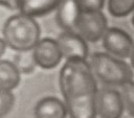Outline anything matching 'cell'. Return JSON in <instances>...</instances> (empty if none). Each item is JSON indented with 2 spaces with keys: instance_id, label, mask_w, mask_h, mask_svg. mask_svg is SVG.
Here are the masks:
<instances>
[{
  "instance_id": "6da1fadb",
  "label": "cell",
  "mask_w": 134,
  "mask_h": 118,
  "mask_svg": "<svg viewBox=\"0 0 134 118\" xmlns=\"http://www.w3.org/2000/svg\"><path fill=\"white\" fill-rule=\"evenodd\" d=\"M70 118H95L97 85L87 60H66L59 76Z\"/></svg>"
},
{
  "instance_id": "7a4b0ae2",
  "label": "cell",
  "mask_w": 134,
  "mask_h": 118,
  "mask_svg": "<svg viewBox=\"0 0 134 118\" xmlns=\"http://www.w3.org/2000/svg\"><path fill=\"white\" fill-rule=\"evenodd\" d=\"M2 34L6 46L17 52L32 50L41 40L40 26L35 18L21 13L5 21Z\"/></svg>"
},
{
  "instance_id": "3957f363",
  "label": "cell",
  "mask_w": 134,
  "mask_h": 118,
  "mask_svg": "<svg viewBox=\"0 0 134 118\" xmlns=\"http://www.w3.org/2000/svg\"><path fill=\"white\" fill-rule=\"evenodd\" d=\"M89 65L96 78L106 85L121 86L133 80V71L131 67L107 52H95L90 56Z\"/></svg>"
},
{
  "instance_id": "277c9868",
  "label": "cell",
  "mask_w": 134,
  "mask_h": 118,
  "mask_svg": "<svg viewBox=\"0 0 134 118\" xmlns=\"http://www.w3.org/2000/svg\"><path fill=\"white\" fill-rule=\"evenodd\" d=\"M107 29V18L102 11H82L75 32L86 42H97Z\"/></svg>"
},
{
  "instance_id": "5b68a950",
  "label": "cell",
  "mask_w": 134,
  "mask_h": 118,
  "mask_svg": "<svg viewBox=\"0 0 134 118\" xmlns=\"http://www.w3.org/2000/svg\"><path fill=\"white\" fill-rule=\"evenodd\" d=\"M96 115L100 118H120L124 113V102L120 92L112 88H102L96 95Z\"/></svg>"
},
{
  "instance_id": "8992f818",
  "label": "cell",
  "mask_w": 134,
  "mask_h": 118,
  "mask_svg": "<svg viewBox=\"0 0 134 118\" xmlns=\"http://www.w3.org/2000/svg\"><path fill=\"white\" fill-rule=\"evenodd\" d=\"M103 46L107 52L118 58H126L130 56L134 42L131 36L125 30L111 27L108 28L103 37Z\"/></svg>"
},
{
  "instance_id": "52a82bcc",
  "label": "cell",
  "mask_w": 134,
  "mask_h": 118,
  "mask_svg": "<svg viewBox=\"0 0 134 118\" xmlns=\"http://www.w3.org/2000/svg\"><path fill=\"white\" fill-rule=\"evenodd\" d=\"M32 55L37 66L43 69H52L57 67L63 58L57 40L51 38L41 39L32 49Z\"/></svg>"
},
{
  "instance_id": "ba28073f",
  "label": "cell",
  "mask_w": 134,
  "mask_h": 118,
  "mask_svg": "<svg viewBox=\"0 0 134 118\" xmlns=\"http://www.w3.org/2000/svg\"><path fill=\"white\" fill-rule=\"evenodd\" d=\"M57 42L66 60H87L88 45L87 42L76 32L62 31Z\"/></svg>"
},
{
  "instance_id": "9c48e42d",
  "label": "cell",
  "mask_w": 134,
  "mask_h": 118,
  "mask_svg": "<svg viewBox=\"0 0 134 118\" xmlns=\"http://www.w3.org/2000/svg\"><path fill=\"white\" fill-rule=\"evenodd\" d=\"M82 10L75 0H64L57 8V22L63 31L75 32Z\"/></svg>"
},
{
  "instance_id": "30bf717a",
  "label": "cell",
  "mask_w": 134,
  "mask_h": 118,
  "mask_svg": "<svg viewBox=\"0 0 134 118\" xmlns=\"http://www.w3.org/2000/svg\"><path fill=\"white\" fill-rule=\"evenodd\" d=\"M65 103L55 97H44L35 107L36 118H65L67 115Z\"/></svg>"
},
{
  "instance_id": "8fae6325",
  "label": "cell",
  "mask_w": 134,
  "mask_h": 118,
  "mask_svg": "<svg viewBox=\"0 0 134 118\" xmlns=\"http://www.w3.org/2000/svg\"><path fill=\"white\" fill-rule=\"evenodd\" d=\"M64 0H19L18 9L21 14L32 18L42 17L58 8Z\"/></svg>"
},
{
  "instance_id": "7c38bea8",
  "label": "cell",
  "mask_w": 134,
  "mask_h": 118,
  "mask_svg": "<svg viewBox=\"0 0 134 118\" xmlns=\"http://www.w3.org/2000/svg\"><path fill=\"white\" fill-rule=\"evenodd\" d=\"M21 73L18 71L13 62L0 60V89L13 91L18 87Z\"/></svg>"
},
{
  "instance_id": "4fadbf2b",
  "label": "cell",
  "mask_w": 134,
  "mask_h": 118,
  "mask_svg": "<svg viewBox=\"0 0 134 118\" xmlns=\"http://www.w3.org/2000/svg\"><path fill=\"white\" fill-rule=\"evenodd\" d=\"M14 65L16 66V68L18 69V71L22 74H29L31 73L37 64L36 61L32 55V50L29 51H18L15 54L14 61H13Z\"/></svg>"
},
{
  "instance_id": "5bb4252c",
  "label": "cell",
  "mask_w": 134,
  "mask_h": 118,
  "mask_svg": "<svg viewBox=\"0 0 134 118\" xmlns=\"http://www.w3.org/2000/svg\"><path fill=\"white\" fill-rule=\"evenodd\" d=\"M108 9L113 17H126L134 11V0H109Z\"/></svg>"
},
{
  "instance_id": "9a60e30c",
  "label": "cell",
  "mask_w": 134,
  "mask_h": 118,
  "mask_svg": "<svg viewBox=\"0 0 134 118\" xmlns=\"http://www.w3.org/2000/svg\"><path fill=\"white\" fill-rule=\"evenodd\" d=\"M120 95L124 102V108L128 114L134 117V81H128L120 86Z\"/></svg>"
},
{
  "instance_id": "2e32d148",
  "label": "cell",
  "mask_w": 134,
  "mask_h": 118,
  "mask_svg": "<svg viewBox=\"0 0 134 118\" xmlns=\"http://www.w3.org/2000/svg\"><path fill=\"white\" fill-rule=\"evenodd\" d=\"M15 103V96L12 91L0 89V118L5 117Z\"/></svg>"
},
{
  "instance_id": "e0dca14e",
  "label": "cell",
  "mask_w": 134,
  "mask_h": 118,
  "mask_svg": "<svg viewBox=\"0 0 134 118\" xmlns=\"http://www.w3.org/2000/svg\"><path fill=\"white\" fill-rule=\"evenodd\" d=\"M82 11H102L105 0H75Z\"/></svg>"
},
{
  "instance_id": "ac0fdd59",
  "label": "cell",
  "mask_w": 134,
  "mask_h": 118,
  "mask_svg": "<svg viewBox=\"0 0 134 118\" xmlns=\"http://www.w3.org/2000/svg\"><path fill=\"white\" fill-rule=\"evenodd\" d=\"M0 5L9 9H18L19 0H0Z\"/></svg>"
},
{
  "instance_id": "d6986e66",
  "label": "cell",
  "mask_w": 134,
  "mask_h": 118,
  "mask_svg": "<svg viewBox=\"0 0 134 118\" xmlns=\"http://www.w3.org/2000/svg\"><path fill=\"white\" fill-rule=\"evenodd\" d=\"M5 48H6L5 42L3 41V39H0V58H1L2 54L4 53V51H5Z\"/></svg>"
},
{
  "instance_id": "ffe728a7",
  "label": "cell",
  "mask_w": 134,
  "mask_h": 118,
  "mask_svg": "<svg viewBox=\"0 0 134 118\" xmlns=\"http://www.w3.org/2000/svg\"><path fill=\"white\" fill-rule=\"evenodd\" d=\"M130 62H131V66L134 68V44H133V47H132V50H131V53H130Z\"/></svg>"
},
{
  "instance_id": "44dd1931",
  "label": "cell",
  "mask_w": 134,
  "mask_h": 118,
  "mask_svg": "<svg viewBox=\"0 0 134 118\" xmlns=\"http://www.w3.org/2000/svg\"><path fill=\"white\" fill-rule=\"evenodd\" d=\"M132 24L134 25V14H133V16H132Z\"/></svg>"
}]
</instances>
